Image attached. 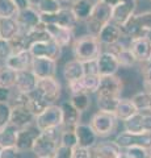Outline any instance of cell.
<instances>
[{
    "label": "cell",
    "instance_id": "6da1fadb",
    "mask_svg": "<svg viewBox=\"0 0 151 158\" xmlns=\"http://www.w3.org/2000/svg\"><path fill=\"white\" fill-rule=\"evenodd\" d=\"M101 52H103V45L100 44L97 36H93V34L89 33L76 37L74 44H72L74 58L84 63L96 61Z\"/></svg>",
    "mask_w": 151,
    "mask_h": 158
},
{
    "label": "cell",
    "instance_id": "7a4b0ae2",
    "mask_svg": "<svg viewBox=\"0 0 151 158\" xmlns=\"http://www.w3.org/2000/svg\"><path fill=\"white\" fill-rule=\"evenodd\" d=\"M124 37L128 40L150 37L151 34V9L134 13L122 27Z\"/></svg>",
    "mask_w": 151,
    "mask_h": 158
},
{
    "label": "cell",
    "instance_id": "3957f363",
    "mask_svg": "<svg viewBox=\"0 0 151 158\" xmlns=\"http://www.w3.org/2000/svg\"><path fill=\"white\" fill-rule=\"evenodd\" d=\"M61 132H62V128L41 132L40 136H38L34 141V145H33V149H32V154L36 158L53 157L58 145H59Z\"/></svg>",
    "mask_w": 151,
    "mask_h": 158
},
{
    "label": "cell",
    "instance_id": "277c9868",
    "mask_svg": "<svg viewBox=\"0 0 151 158\" xmlns=\"http://www.w3.org/2000/svg\"><path fill=\"white\" fill-rule=\"evenodd\" d=\"M32 94L43 102L46 106H53L59 100L62 95V85L55 78H42L38 79L37 87Z\"/></svg>",
    "mask_w": 151,
    "mask_h": 158
},
{
    "label": "cell",
    "instance_id": "5b68a950",
    "mask_svg": "<svg viewBox=\"0 0 151 158\" xmlns=\"http://www.w3.org/2000/svg\"><path fill=\"white\" fill-rule=\"evenodd\" d=\"M112 21V7L103 2L96 3L88 19L84 21L85 29L89 34L97 36L106 24Z\"/></svg>",
    "mask_w": 151,
    "mask_h": 158
},
{
    "label": "cell",
    "instance_id": "8992f818",
    "mask_svg": "<svg viewBox=\"0 0 151 158\" xmlns=\"http://www.w3.org/2000/svg\"><path fill=\"white\" fill-rule=\"evenodd\" d=\"M118 121L120 120L117 118L114 113L99 110L91 117L89 125L92 127V129L96 132V135L99 136V138H105L114 133Z\"/></svg>",
    "mask_w": 151,
    "mask_h": 158
},
{
    "label": "cell",
    "instance_id": "52a82bcc",
    "mask_svg": "<svg viewBox=\"0 0 151 158\" xmlns=\"http://www.w3.org/2000/svg\"><path fill=\"white\" fill-rule=\"evenodd\" d=\"M34 124L41 132L53 131V129L62 128L63 115H62L61 106H57V104L49 106L45 111H43L42 113H40V115L36 117Z\"/></svg>",
    "mask_w": 151,
    "mask_h": 158
},
{
    "label": "cell",
    "instance_id": "ba28073f",
    "mask_svg": "<svg viewBox=\"0 0 151 158\" xmlns=\"http://www.w3.org/2000/svg\"><path fill=\"white\" fill-rule=\"evenodd\" d=\"M41 21L45 24H54L63 28H69L75 31L76 27L79 25V21L72 12L71 7H62L58 12L49 13V15H41Z\"/></svg>",
    "mask_w": 151,
    "mask_h": 158
},
{
    "label": "cell",
    "instance_id": "9c48e42d",
    "mask_svg": "<svg viewBox=\"0 0 151 158\" xmlns=\"http://www.w3.org/2000/svg\"><path fill=\"white\" fill-rule=\"evenodd\" d=\"M122 90H124V82L120 77L117 75L101 77L99 90L96 92V98L121 99Z\"/></svg>",
    "mask_w": 151,
    "mask_h": 158
},
{
    "label": "cell",
    "instance_id": "30bf717a",
    "mask_svg": "<svg viewBox=\"0 0 151 158\" xmlns=\"http://www.w3.org/2000/svg\"><path fill=\"white\" fill-rule=\"evenodd\" d=\"M124 131L135 135H151V112H137L124 121Z\"/></svg>",
    "mask_w": 151,
    "mask_h": 158
},
{
    "label": "cell",
    "instance_id": "8fae6325",
    "mask_svg": "<svg viewBox=\"0 0 151 158\" xmlns=\"http://www.w3.org/2000/svg\"><path fill=\"white\" fill-rule=\"evenodd\" d=\"M29 50L33 54V57H43V58L54 59V61H59L63 49L50 38V40H45V41H38L32 44Z\"/></svg>",
    "mask_w": 151,
    "mask_h": 158
},
{
    "label": "cell",
    "instance_id": "7c38bea8",
    "mask_svg": "<svg viewBox=\"0 0 151 158\" xmlns=\"http://www.w3.org/2000/svg\"><path fill=\"white\" fill-rule=\"evenodd\" d=\"M138 0H121L112 8V21L122 27L137 11Z\"/></svg>",
    "mask_w": 151,
    "mask_h": 158
},
{
    "label": "cell",
    "instance_id": "4fadbf2b",
    "mask_svg": "<svg viewBox=\"0 0 151 158\" xmlns=\"http://www.w3.org/2000/svg\"><path fill=\"white\" fill-rule=\"evenodd\" d=\"M30 70L34 73L38 79L42 78H55L58 71V61L43 57H34Z\"/></svg>",
    "mask_w": 151,
    "mask_h": 158
},
{
    "label": "cell",
    "instance_id": "5bb4252c",
    "mask_svg": "<svg viewBox=\"0 0 151 158\" xmlns=\"http://www.w3.org/2000/svg\"><path fill=\"white\" fill-rule=\"evenodd\" d=\"M97 70H99L100 77H109V75H117V73L121 69L117 57L109 50H103L100 56L96 59Z\"/></svg>",
    "mask_w": 151,
    "mask_h": 158
},
{
    "label": "cell",
    "instance_id": "9a60e30c",
    "mask_svg": "<svg viewBox=\"0 0 151 158\" xmlns=\"http://www.w3.org/2000/svg\"><path fill=\"white\" fill-rule=\"evenodd\" d=\"M40 133L41 131L36 127V124L22 128V129H18L17 138H16V148L22 153H32L34 141L40 136Z\"/></svg>",
    "mask_w": 151,
    "mask_h": 158
},
{
    "label": "cell",
    "instance_id": "2e32d148",
    "mask_svg": "<svg viewBox=\"0 0 151 158\" xmlns=\"http://www.w3.org/2000/svg\"><path fill=\"white\" fill-rule=\"evenodd\" d=\"M45 28H46L47 33L50 34L53 41L58 44L62 49L72 46V44L75 41V32L72 31V29L54 25V24H46Z\"/></svg>",
    "mask_w": 151,
    "mask_h": 158
},
{
    "label": "cell",
    "instance_id": "e0dca14e",
    "mask_svg": "<svg viewBox=\"0 0 151 158\" xmlns=\"http://www.w3.org/2000/svg\"><path fill=\"white\" fill-rule=\"evenodd\" d=\"M114 141L122 150L130 146H143L149 149L151 146V135H135L124 131L116 136Z\"/></svg>",
    "mask_w": 151,
    "mask_h": 158
},
{
    "label": "cell",
    "instance_id": "ac0fdd59",
    "mask_svg": "<svg viewBox=\"0 0 151 158\" xmlns=\"http://www.w3.org/2000/svg\"><path fill=\"white\" fill-rule=\"evenodd\" d=\"M97 38H99V41L103 46L109 48L112 45H116V44H118L124 38L122 28L118 24L110 21L100 31V33L97 34Z\"/></svg>",
    "mask_w": 151,
    "mask_h": 158
},
{
    "label": "cell",
    "instance_id": "d6986e66",
    "mask_svg": "<svg viewBox=\"0 0 151 158\" xmlns=\"http://www.w3.org/2000/svg\"><path fill=\"white\" fill-rule=\"evenodd\" d=\"M122 40H121L118 44H116V45L109 46V52H112L117 57V61H118L121 67L130 69V67L137 65L138 61L133 54V52L130 50L129 44H122Z\"/></svg>",
    "mask_w": 151,
    "mask_h": 158
},
{
    "label": "cell",
    "instance_id": "ffe728a7",
    "mask_svg": "<svg viewBox=\"0 0 151 158\" xmlns=\"http://www.w3.org/2000/svg\"><path fill=\"white\" fill-rule=\"evenodd\" d=\"M36 116L29 111L26 106H12L11 111V124L17 129H22L29 125H33Z\"/></svg>",
    "mask_w": 151,
    "mask_h": 158
},
{
    "label": "cell",
    "instance_id": "44dd1931",
    "mask_svg": "<svg viewBox=\"0 0 151 158\" xmlns=\"http://www.w3.org/2000/svg\"><path fill=\"white\" fill-rule=\"evenodd\" d=\"M16 20H17L18 25H20V29H21L22 33L30 32V31H33V29H36V28H38L40 25L43 24L41 21V15L33 8L17 12Z\"/></svg>",
    "mask_w": 151,
    "mask_h": 158
},
{
    "label": "cell",
    "instance_id": "7402d4cb",
    "mask_svg": "<svg viewBox=\"0 0 151 158\" xmlns=\"http://www.w3.org/2000/svg\"><path fill=\"white\" fill-rule=\"evenodd\" d=\"M129 48L137 58L138 63L151 59V37H141L129 40Z\"/></svg>",
    "mask_w": 151,
    "mask_h": 158
},
{
    "label": "cell",
    "instance_id": "603a6c76",
    "mask_svg": "<svg viewBox=\"0 0 151 158\" xmlns=\"http://www.w3.org/2000/svg\"><path fill=\"white\" fill-rule=\"evenodd\" d=\"M62 108V115H63V124L62 129H69V131H75L77 124H80V117L81 112L77 111L76 108L72 106L70 100H65L61 103Z\"/></svg>",
    "mask_w": 151,
    "mask_h": 158
},
{
    "label": "cell",
    "instance_id": "cb8c5ba5",
    "mask_svg": "<svg viewBox=\"0 0 151 158\" xmlns=\"http://www.w3.org/2000/svg\"><path fill=\"white\" fill-rule=\"evenodd\" d=\"M75 135L77 137V146L92 149L99 142V136L89 124H83V123L77 124L75 128Z\"/></svg>",
    "mask_w": 151,
    "mask_h": 158
},
{
    "label": "cell",
    "instance_id": "d4e9b609",
    "mask_svg": "<svg viewBox=\"0 0 151 158\" xmlns=\"http://www.w3.org/2000/svg\"><path fill=\"white\" fill-rule=\"evenodd\" d=\"M37 82H38V78L34 75V73H33L30 69H29V70L17 71L14 90L24 92V94H30L32 91L36 90Z\"/></svg>",
    "mask_w": 151,
    "mask_h": 158
},
{
    "label": "cell",
    "instance_id": "484cf974",
    "mask_svg": "<svg viewBox=\"0 0 151 158\" xmlns=\"http://www.w3.org/2000/svg\"><path fill=\"white\" fill-rule=\"evenodd\" d=\"M62 75L65 78L67 83L80 81L83 77L85 75V65L84 62H80L77 59H70L65 63V66L62 69Z\"/></svg>",
    "mask_w": 151,
    "mask_h": 158
},
{
    "label": "cell",
    "instance_id": "4316f807",
    "mask_svg": "<svg viewBox=\"0 0 151 158\" xmlns=\"http://www.w3.org/2000/svg\"><path fill=\"white\" fill-rule=\"evenodd\" d=\"M91 150L93 156H100L103 158H118L124 153V150L118 146V144L114 140L99 141Z\"/></svg>",
    "mask_w": 151,
    "mask_h": 158
},
{
    "label": "cell",
    "instance_id": "83f0119b",
    "mask_svg": "<svg viewBox=\"0 0 151 158\" xmlns=\"http://www.w3.org/2000/svg\"><path fill=\"white\" fill-rule=\"evenodd\" d=\"M33 54L30 50H22L18 53H13L11 57L4 63L14 71H22V70H29L32 69V62H33Z\"/></svg>",
    "mask_w": 151,
    "mask_h": 158
},
{
    "label": "cell",
    "instance_id": "f1b7e54d",
    "mask_svg": "<svg viewBox=\"0 0 151 158\" xmlns=\"http://www.w3.org/2000/svg\"><path fill=\"white\" fill-rule=\"evenodd\" d=\"M21 32L16 17H0V38L11 41Z\"/></svg>",
    "mask_w": 151,
    "mask_h": 158
},
{
    "label": "cell",
    "instance_id": "f546056e",
    "mask_svg": "<svg viewBox=\"0 0 151 158\" xmlns=\"http://www.w3.org/2000/svg\"><path fill=\"white\" fill-rule=\"evenodd\" d=\"M137 112H139L135 106L133 104V102H131V99H120L118 104H117V108H116V112L114 115L117 116L120 121H126L129 120L131 116H134Z\"/></svg>",
    "mask_w": 151,
    "mask_h": 158
},
{
    "label": "cell",
    "instance_id": "4dcf8cb0",
    "mask_svg": "<svg viewBox=\"0 0 151 158\" xmlns=\"http://www.w3.org/2000/svg\"><path fill=\"white\" fill-rule=\"evenodd\" d=\"M32 8L40 15H49V13H54L58 12L63 7L61 2L58 0H30Z\"/></svg>",
    "mask_w": 151,
    "mask_h": 158
},
{
    "label": "cell",
    "instance_id": "1f68e13d",
    "mask_svg": "<svg viewBox=\"0 0 151 158\" xmlns=\"http://www.w3.org/2000/svg\"><path fill=\"white\" fill-rule=\"evenodd\" d=\"M93 6L95 4H92L91 2H88V0H77V2H75L71 6V9H72V12L75 13L77 21L84 23L91 15Z\"/></svg>",
    "mask_w": 151,
    "mask_h": 158
},
{
    "label": "cell",
    "instance_id": "d6a6232c",
    "mask_svg": "<svg viewBox=\"0 0 151 158\" xmlns=\"http://www.w3.org/2000/svg\"><path fill=\"white\" fill-rule=\"evenodd\" d=\"M16 75H17V71H14L13 69L7 66L6 63H3L0 66V86L7 87V88H14Z\"/></svg>",
    "mask_w": 151,
    "mask_h": 158
},
{
    "label": "cell",
    "instance_id": "836d02e7",
    "mask_svg": "<svg viewBox=\"0 0 151 158\" xmlns=\"http://www.w3.org/2000/svg\"><path fill=\"white\" fill-rule=\"evenodd\" d=\"M18 129L12 124H9L6 129L0 132V145L3 148H11L16 146V138H17Z\"/></svg>",
    "mask_w": 151,
    "mask_h": 158
},
{
    "label": "cell",
    "instance_id": "e575fe53",
    "mask_svg": "<svg viewBox=\"0 0 151 158\" xmlns=\"http://www.w3.org/2000/svg\"><path fill=\"white\" fill-rule=\"evenodd\" d=\"M100 75H96V74H85L83 79H80L83 88H84L85 94H96L97 90H99V86H100Z\"/></svg>",
    "mask_w": 151,
    "mask_h": 158
},
{
    "label": "cell",
    "instance_id": "d590c367",
    "mask_svg": "<svg viewBox=\"0 0 151 158\" xmlns=\"http://www.w3.org/2000/svg\"><path fill=\"white\" fill-rule=\"evenodd\" d=\"M70 102L72 103L77 111L81 113L85 112L91 107V95L89 94H76V95H70Z\"/></svg>",
    "mask_w": 151,
    "mask_h": 158
},
{
    "label": "cell",
    "instance_id": "8d00e7d4",
    "mask_svg": "<svg viewBox=\"0 0 151 158\" xmlns=\"http://www.w3.org/2000/svg\"><path fill=\"white\" fill-rule=\"evenodd\" d=\"M131 102L135 106V108L139 112H149V103H150V95L147 91H139L137 94H134L131 98Z\"/></svg>",
    "mask_w": 151,
    "mask_h": 158
},
{
    "label": "cell",
    "instance_id": "74e56055",
    "mask_svg": "<svg viewBox=\"0 0 151 158\" xmlns=\"http://www.w3.org/2000/svg\"><path fill=\"white\" fill-rule=\"evenodd\" d=\"M11 111L12 107L9 103H0V132L11 124Z\"/></svg>",
    "mask_w": 151,
    "mask_h": 158
},
{
    "label": "cell",
    "instance_id": "f35d334b",
    "mask_svg": "<svg viewBox=\"0 0 151 158\" xmlns=\"http://www.w3.org/2000/svg\"><path fill=\"white\" fill-rule=\"evenodd\" d=\"M59 144L69 146L75 149L77 146V137L75 135V131H69V129H62L61 132V138H59Z\"/></svg>",
    "mask_w": 151,
    "mask_h": 158
},
{
    "label": "cell",
    "instance_id": "ab89813d",
    "mask_svg": "<svg viewBox=\"0 0 151 158\" xmlns=\"http://www.w3.org/2000/svg\"><path fill=\"white\" fill-rule=\"evenodd\" d=\"M17 8L13 0H0V17H16Z\"/></svg>",
    "mask_w": 151,
    "mask_h": 158
},
{
    "label": "cell",
    "instance_id": "60d3db41",
    "mask_svg": "<svg viewBox=\"0 0 151 158\" xmlns=\"http://www.w3.org/2000/svg\"><path fill=\"white\" fill-rule=\"evenodd\" d=\"M141 65V75H142L143 81V90L145 91H151V61L142 62Z\"/></svg>",
    "mask_w": 151,
    "mask_h": 158
},
{
    "label": "cell",
    "instance_id": "b9f144b4",
    "mask_svg": "<svg viewBox=\"0 0 151 158\" xmlns=\"http://www.w3.org/2000/svg\"><path fill=\"white\" fill-rule=\"evenodd\" d=\"M128 158H149V149L143 146H130L124 149Z\"/></svg>",
    "mask_w": 151,
    "mask_h": 158
},
{
    "label": "cell",
    "instance_id": "7bdbcfd3",
    "mask_svg": "<svg viewBox=\"0 0 151 158\" xmlns=\"http://www.w3.org/2000/svg\"><path fill=\"white\" fill-rule=\"evenodd\" d=\"M12 54H13V52H12V46H11V44H9V41L0 38V61L4 63Z\"/></svg>",
    "mask_w": 151,
    "mask_h": 158
},
{
    "label": "cell",
    "instance_id": "ee69618b",
    "mask_svg": "<svg viewBox=\"0 0 151 158\" xmlns=\"http://www.w3.org/2000/svg\"><path fill=\"white\" fill-rule=\"evenodd\" d=\"M72 154H74V149L65 145H58L57 150L54 153L53 158H72Z\"/></svg>",
    "mask_w": 151,
    "mask_h": 158
},
{
    "label": "cell",
    "instance_id": "f6af8a7d",
    "mask_svg": "<svg viewBox=\"0 0 151 158\" xmlns=\"http://www.w3.org/2000/svg\"><path fill=\"white\" fill-rule=\"evenodd\" d=\"M22 157V152H20L16 146H11V148H3L0 158H21Z\"/></svg>",
    "mask_w": 151,
    "mask_h": 158
},
{
    "label": "cell",
    "instance_id": "bcb514c9",
    "mask_svg": "<svg viewBox=\"0 0 151 158\" xmlns=\"http://www.w3.org/2000/svg\"><path fill=\"white\" fill-rule=\"evenodd\" d=\"M92 157H93L92 150L81 146H76L74 149V154H72V158H92Z\"/></svg>",
    "mask_w": 151,
    "mask_h": 158
},
{
    "label": "cell",
    "instance_id": "7dc6e473",
    "mask_svg": "<svg viewBox=\"0 0 151 158\" xmlns=\"http://www.w3.org/2000/svg\"><path fill=\"white\" fill-rule=\"evenodd\" d=\"M67 88L70 91V95H76V94H85L84 88L80 81H75V82H70L67 83Z\"/></svg>",
    "mask_w": 151,
    "mask_h": 158
},
{
    "label": "cell",
    "instance_id": "c3c4849f",
    "mask_svg": "<svg viewBox=\"0 0 151 158\" xmlns=\"http://www.w3.org/2000/svg\"><path fill=\"white\" fill-rule=\"evenodd\" d=\"M13 94V88H7L0 86V103H9Z\"/></svg>",
    "mask_w": 151,
    "mask_h": 158
},
{
    "label": "cell",
    "instance_id": "681fc988",
    "mask_svg": "<svg viewBox=\"0 0 151 158\" xmlns=\"http://www.w3.org/2000/svg\"><path fill=\"white\" fill-rule=\"evenodd\" d=\"M13 2H14V6L17 8V12H21V11H25V9L32 8L30 0H13Z\"/></svg>",
    "mask_w": 151,
    "mask_h": 158
},
{
    "label": "cell",
    "instance_id": "f907efd6",
    "mask_svg": "<svg viewBox=\"0 0 151 158\" xmlns=\"http://www.w3.org/2000/svg\"><path fill=\"white\" fill-rule=\"evenodd\" d=\"M84 65H85V74H96V75H99V70H97L96 61L85 62Z\"/></svg>",
    "mask_w": 151,
    "mask_h": 158
},
{
    "label": "cell",
    "instance_id": "816d5d0a",
    "mask_svg": "<svg viewBox=\"0 0 151 158\" xmlns=\"http://www.w3.org/2000/svg\"><path fill=\"white\" fill-rule=\"evenodd\" d=\"M58 2H61V4L63 7H71L75 2H77V0H58Z\"/></svg>",
    "mask_w": 151,
    "mask_h": 158
},
{
    "label": "cell",
    "instance_id": "f5cc1de1",
    "mask_svg": "<svg viewBox=\"0 0 151 158\" xmlns=\"http://www.w3.org/2000/svg\"><path fill=\"white\" fill-rule=\"evenodd\" d=\"M100 2H103V3H105V4H108V6H110L112 8H113L116 4H118L121 0H100Z\"/></svg>",
    "mask_w": 151,
    "mask_h": 158
},
{
    "label": "cell",
    "instance_id": "db71d44e",
    "mask_svg": "<svg viewBox=\"0 0 151 158\" xmlns=\"http://www.w3.org/2000/svg\"><path fill=\"white\" fill-rule=\"evenodd\" d=\"M149 92V91H147ZM149 95H150V103H149V112H151V91L149 92Z\"/></svg>",
    "mask_w": 151,
    "mask_h": 158
},
{
    "label": "cell",
    "instance_id": "11a10c76",
    "mask_svg": "<svg viewBox=\"0 0 151 158\" xmlns=\"http://www.w3.org/2000/svg\"><path fill=\"white\" fill-rule=\"evenodd\" d=\"M88 2H91L92 4H96V3H99V2H100V0H88Z\"/></svg>",
    "mask_w": 151,
    "mask_h": 158
},
{
    "label": "cell",
    "instance_id": "9f6ffc18",
    "mask_svg": "<svg viewBox=\"0 0 151 158\" xmlns=\"http://www.w3.org/2000/svg\"><path fill=\"white\" fill-rule=\"evenodd\" d=\"M118 158H128V157H126V156H125V153H122V154H121V156H120Z\"/></svg>",
    "mask_w": 151,
    "mask_h": 158
},
{
    "label": "cell",
    "instance_id": "6f0895ef",
    "mask_svg": "<svg viewBox=\"0 0 151 158\" xmlns=\"http://www.w3.org/2000/svg\"><path fill=\"white\" fill-rule=\"evenodd\" d=\"M149 158H151V146L149 148Z\"/></svg>",
    "mask_w": 151,
    "mask_h": 158
},
{
    "label": "cell",
    "instance_id": "680465c9",
    "mask_svg": "<svg viewBox=\"0 0 151 158\" xmlns=\"http://www.w3.org/2000/svg\"><path fill=\"white\" fill-rule=\"evenodd\" d=\"M92 158H103V157H100V156H93Z\"/></svg>",
    "mask_w": 151,
    "mask_h": 158
},
{
    "label": "cell",
    "instance_id": "91938a15",
    "mask_svg": "<svg viewBox=\"0 0 151 158\" xmlns=\"http://www.w3.org/2000/svg\"><path fill=\"white\" fill-rule=\"evenodd\" d=\"M2 150H3V146L0 145V154H2Z\"/></svg>",
    "mask_w": 151,
    "mask_h": 158
},
{
    "label": "cell",
    "instance_id": "94428289",
    "mask_svg": "<svg viewBox=\"0 0 151 158\" xmlns=\"http://www.w3.org/2000/svg\"><path fill=\"white\" fill-rule=\"evenodd\" d=\"M2 65H3V62H2V61H0V66H2Z\"/></svg>",
    "mask_w": 151,
    "mask_h": 158
},
{
    "label": "cell",
    "instance_id": "6125c7cd",
    "mask_svg": "<svg viewBox=\"0 0 151 158\" xmlns=\"http://www.w3.org/2000/svg\"><path fill=\"white\" fill-rule=\"evenodd\" d=\"M47 158H53V157H47Z\"/></svg>",
    "mask_w": 151,
    "mask_h": 158
},
{
    "label": "cell",
    "instance_id": "be15d7a7",
    "mask_svg": "<svg viewBox=\"0 0 151 158\" xmlns=\"http://www.w3.org/2000/svg\"><path fill=\"white\" fill-rule=\"evenodd\" d=\"M150 3H151V0H150Z\"/></svg>",
    "mask_w": 151,
    "mask_h": 158
},
{
    "label": "cell",
    "instance_id": "e7e4bbea",
    "mask_svg": "<svg viewBox=\"0 0 151 158\" xmlns=\"http://www.w3.org/2000/svg\"><path fill=\"white\" fill-rule=\"evenodd\" d=\"M149 2H150V0H149Z\"/></svg>",
    "mask_w": 151,
    "mask_h": 158
}]
</instances>
